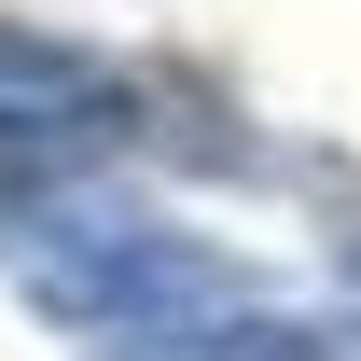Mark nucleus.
Returning a JSON list of instances; mask_svg holds the SVG:
<instances>
[{"label": "nucleus", "mask_w": 361, "mask_h": 361, "mask_svg": "<svg viewBox=\"0 0 361 361\" xmlns=\"http://www.w3.org/2000/svg\"><path fill=\"white\" fill-rule=\"evenodd\" d=\"M28 292L56 319H84V334H195V319L250 306V264L209 250V236H167V223H84V209H56L28 250Z\"/></svg>", "instance_id": "nucleus-1"}, {"label": "nucleus", "mask_w": 361, "mask_h": 361, "mask_svg": "<svg viewBox=\"0 0 361 361\" xmlns=\"http://www.w3.org/2000/svg\"><path fill=\"white\" fill-rule=\"evenodd\" d=\"M139 361H361V334L348 319H195V334H153Z\"/></svg>", "instance_id": "nucleus-2"}]
</instances>
